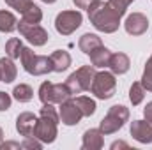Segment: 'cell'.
I'll return each instance as SVG.
<instances>
[{
	"instance_id": "cell-1",
	"label": "cell",
	"mask_w": 152,
	"mask_h": 150,
	"mask_svg": "<svg viewBox=\"0 0 152 150\" xmlns=\"http://www.w3.org/2000/svg\"><path fill=\"white\" fill-rule=\"evenodd\" d=\"M87 12H88L90 23H92L99 32L113 34V32L118 30V27H120V18H122V16L115 11L108 2L96 0V2L88 7Z\"/></svg>"
},
{
	"instance_id": "cell-2",
	"label": "cell",
	"mask_w": 152,
	"mask_h": 150,
	"mask_svg": "<svg viewBox=\"0 0 152 150\" xmlns=\"http://www.w3.org/2000/svg\"><path fill=\"white\" fill-rule=\"evenodd\" d=\"M20 60H21V66L23 69L32 76H42L51 73V60L50 57L46 55H36L30 48L23 46L21 50V55H20Z\"/></svg>"
},
{
	"instance_id": "cell-3",
	"label": "cell",
	"mask_w": 152,
	"mask_h": 150,
	"mask_svg": "<svg viewBox=\"0 0 152 150\" xmlns=\"http://www.w3.org/2000/svg\"><path fill=\"white\" fill-rule=\"evenodd\" d=\"M71 90L67 88L66 83H51L44 81L39 87V99L42 104H62L64 101L71 99Z\"/></svg>"
},
{
	"instance_id": "cell-4",
	"label": "cell",
	"mask_w": 152,
	"mask_h": 150,
	"mask_svg": "<svg viewBox=\"0 0 152 150\" xmlns=\"http://www.w3.org/2000/svg\"><path fill=\"white\" fill-rule=\"evenodd\" d=\"M127 120H129V110L122 104H115L108 110L104 118L99 122V129L103 134H113L124 127V124Z\"/></svg>"
},
{
	"instance_id": "cell-5",
	"label": "cell",
	"mask_w": 152,
	"mask_h": 150,
	"mask_svg": "<svg viewBox=\"0 0 152 150\" xmlns=\"http://www.w3.org/2000/svg\"><path fill=\"white\" fill-rule=\"evenodd\" d=\"M94 74H96V67L94 66H81L73 74H69V78L66 79V85H67V88L71 90L73 95L87 92V90H90Z\"/></svg>"
},
{
	"instance_id": "cell-6",
	"label": "cell",
	"mask_w": 152,
	"mask_h": 150,
	"mask_svg": "<svg viewBox=\"0 0 152 150\" xmlns=\"http://www.w3.org/2000/svg\"><path fill=\"white\" fill-rule=\"evenodd\" d=\"M115 90H117V79H115L113 73H108V71H101V73H96L94 79H92V85H90V92L97 97V99H110L115 95Z\"/></svg>"
},
{
	"instance_id": "cell-7",
	"label": "cell",
	"mask_w": 152,
	"mask_h": 150,
	"mask_svg": "<svg viewBox=\"0 0 152 150\" xmlns=\"http://www.w3.org/2000/svg\"><path fill=\"white\" fill-rule=\"evenodd\" d=\"M83 16L80 11H62L55 18V28L62 36H71L81 27Z\"/></svg>"
},
{
	"instance_id": "cell-8",
	"label": "cell",
	"mask_w": 152,
	"mask_h": 150,
	"mask_svg": "<svg viewBox=\"0 0 152 150\" xmlns=\"http://www.w3.org/2000/svg\"><path fill=\"white\" fill-rule=\"evenodd\" d=\"M18 32L34 46H44L50 39L48 32L39 23H27L23 20H20V23H18Z\"/></svg>"
},
{
	"instance_id": "cell-9",
	"label": "cell",
	"mask_w": 152,
	"mask_h": 150,
	"mask_svg": "<svg viewBox=\"0 0 152 150\" xmlns=\"http://www.w3.org/2000/svg\"><path fill=\"white\" fill-rule=\"evenodd\" d=\"M58 122L48 118V117H41L39 115L37 124H36V131H34V136L41 140L42 143H53L57 140V134H58V129H57Z\"/></svg>"
},
{
	"instance_id": "cell-10",
	"label": "cell",
	"mask_w": 152,
	"mask_h": 150,
	"mask_svg": "<svg viewBox=\"0 0 152 150\" xmlns=\"http://www.w3.org/2000/svg\"><path fill=\"white\" fill-rule=\"evenodd\" d=\"M58 115H60V122L64 125H76L83 118V113L80 111V108L76 106V103L73 99H67L60 104Z\"/></svg>"
},
{
	"instance_id": "cell-11",
	"label": "cell",
	"mask_w": 152,
	"mask_h": 150,
	"mask_svg": "<svg viewBox=\"0 0 152 150\" xmlns=\"http://www.w3.org/2000/svg\"><path fill=\"white\" fill-rule=\"evenodd\" d=\"M124 28H126V32H127L129 36H142V34H145L147 28H149V20H147V16L142 14V12H133V14H129V16L126 18Z\"/></svg>"
},
{
	"instance_id": "cell-12",
	"label": "cell",
	"mask_w": 152,
	"mask_h": 150,
	"mask_svg": "<svg viewBox=\"0 0 152 150\" xmlns=\"http://www.w3.org/2000/svg\"><path fill=\"white\" fill-rule=\"evenodd\" d=\"M131 136L140 143H152V122L147 120H133L131 122Z\"/></svg>"
},
{
	"instance_id": "cell-13",
	"label": "cell",
	"mask_w": 152,
	"mask_h": 150,
	"mask_svg": "<svg viewBox=\"0 0 152 150\" xmlns=\"http://www.w3.org/2000/svg\"><path fill=\"white\" fill-rule=\"evenodd\" d=\"M36 124H37V117H36L34 113L23 111V113H20L18 118H16V131H18L23 138L34 136Z\"/></svg>"
},
{
	"instance_id": "cell-14",
	"label": "cell",
	"mask_w": 152,
	"mask_h": 150,
	"mask_svg": "<svg viewBox=\"0 0 152 150\" xmlns=\"http://www.w3.org/2000/svg\"><path fill=\"white\" fill-rule=\"evenodd\" d=\"M103 133L101 129H87L83 133V140H81V149L83 150H101L104 145L103 140Z\"/></svg>"
},
{
	"instance_id": "cell-15",
	"label": "cell",
	"mask_w": 152,
	"mask_h": 150,
	"mask_svg": "<svg viewBox=\"0 0 152 150\" xmlns=\"http://www.w3.org/2000/svg\"><path fill=\"white\" fill-rule=\"evenodd\" d=\"M50 60H51V69L53 73H64L66 69H69L71 66V55L66 51V50H57L50 55Z\"/></svg>"
},
{
	"instance_id": "cell-16",
	"label": "cell",
	"mask_w": 152,
	"mask_h": 150,
	"mask_svg": "<svg viewBox=\"0 0 152 150\" xmlns=\"http://www.w3.org/2000/svg\"><path fill=\"white\" fill-rule=\"evenodd\" d=\"M129 66H131V62H129V57L126 53H120V51L118 53H112L108 67H110V71L113 74H126L129 71Z\"/></svg>"
},
{
	"instance_id": "cell-17",
	"label": "cell",
	"mask_w": 152,
	"mask_h": 150,
	"mask_svg": "<svg viewBox=\"0 0 152 150\" xmlns=\"http://www.w3.org/2000/svg\"><path fill=\"white\" fill-rule=\"evenodd\" d=\"M18 76V69L14 66V60L11 57L0 58V81L4 83H12Z\"/></svg>"
},
{
	"instance_id": "cell-18",
	"label": "cell",
	"mask_w": 152,
	"mask_h": 150,
	"mask_svg": "<svg viewBox=\"0 0 152 150\" xmlns=\"http://www.w3.org/2000/svg\"><path fill=\"white\" fill-rule=\"evenodd\" d=\"M88 57H90V64H92L94 67H108L112 51H110L106 46H99V48H96L94 51H90Z\"/></svg>"
},
{
	"instance_id": "cell-19",
	"label": "cell",
	"mask_w": 152,
	"mask_h": 150,
	"mask_svg": "<svg viewBox=\"0 0 152 150\" xmlns=\"http://www.w3.org/2000/svg\"><path fill=\"white\" fill-rule=\"evenodd\" d=\"M99 46H103V41L99 36H96V34H83L80 41H78V48L85 53V55H88L90 51H94L96 48H99Z\"/></svg>"
},
{
	"instance_id": "cell-20",
	"label": "cell",
	"mask_w": 152,
	"mask_h": 150,
	"mask_svg": "<svg viewBox=\"0 0 152 150\" xmlns=\"http://www.w3.org/2000/svg\"><path fill=\"white\" fill-rule=\"evenodd\" d=\"M18 30V20L11 11H0V32L11 34Z\"/></svg>"
},
{
	"instance_id": "cell-21",
	"label": "cell",
	"mask_w": 152,
	"mask_h": 150,
	"mask_svg": "<svg viewBox=\"0 0 152 150\" xmlns=\"http://www.w3.org/2000/svg\"><path fill=\"white\" fill-rule=\"evenodd\" d=\"M76 103V106L80 108V111L83 113V117H90V115H94L96 113V101L94 99H90V97H87V95H78L73 99Z\"/></svg>"
},
{
	"instance_id": "cell-22",
	"label": "cell",
	"mask_w": 152,
	"mask_h": 150,
	"mask_svg": "<svg viewBox=\"0 0 152 150\" xmlns=\"http://www.w3.org/2000/svg\"><path fill=\"white\" fill-rule=\"evenodd\" d=\"M12 97H14L18 103H28V101H32V97H34V90H32L30 85H27V83H20V85L14 87V90H12Z\"/></svg>"
},
{
	"instance_id": "cell-23",
	"label": "cell",
	"mask_w": 152,
	"mask_h": 150,
	"mask_svg": "<svg viewBox=\"0 0 152 150\" xmlns=\"http://www.w3.org/2000/svg\"><path fill=\"white\" fill-rule=\"evenodd\" d=\"M145 92H147V90L143 88L142 81H134V83L131 85V88H129V101H131V104H133V106L142 104L143 99H145Z\"/></svg>"
},
{
	"instance_id": "cell-24",
	"label": "cell",
	"mask_w": 152,
	"mask_h": 150,
	"mask_svg": "<svg viewBox=\"0 0 152 150\" xmlns=\"http://www.w3.org/2000/svg\"><path fill=\"white\" fill-rule=\"evenodd\" d=\"M21 50H23V42H21L18 37H11L7 42H5V55H7V57H11L12 60L20 58Z\"/></svg>"
},
{
	"instance_id": "cell-25",
	"label": "cell",
	"mask_w": 152,
	"mask_h": 150,
	"mask_svg": "<svg viewBox=\"0 0 152 150\" xmlns=\"http://www.w3.org/2000/svg\"><path fill=\"white\" fill-rule=\"evenodd\" d=\"M21 20L27 21V23H41V20H42V11H41V7L36 5V4H32L28 9H25V11L21 12Z\"/></svg>"
},
{
	"instance_id": "cell-26",
	"label": "cell",
	"mask_w": 152,
	"mask_h": 150,
	"mask_svg": "<svg viewBox=\"0 0 152 150\" xmlns=\"http://www.w3.org/2000/svg\"><path fill=\"white\" fill-rule=\"evenodd\" d=\"M142 85L147 92H152V55L151 58L147 60L145 64V69H143V76H142Z\"/></svg>"
},
{
	"instance_id": "cell-27",
	"label": "cell",
	"mask_w": 152,
	"mask_h": 150,
	"mask_svg": "<svg viewBox=\"0 0 152 150\" xmlns=\"http://www.w3.org/2000/svg\"><path fill=\"white\" fill-rule=\"evenodd\" d=\"M134 0H108V4L113 7L115 11L120 14V16H124L126 14V11H127V7L133 4Z\"/></svg>"
},
{
	"instance_id": "cell-28",
	"label": "cell",
	"mask_w": 152,
	"mask_h": 150,
	"mask_svg": "<svg viewBox=\"0 0 152 150\" xmlns=\"http://www.w3.org/2000/svg\"><path fill=\"white\" fill-rule=\"evenodd\" d=\"M5 4L9 5V7H12V9H16L20 14L25 11V9H28L34 2L32 0H5Z\"/></svg>"
},
{
	"instance_id": "cell-29",
	"label": "cell",
	"mask_w": 152,
	"mask_h": 150,
	"mask_svg": "<svg viewBox=\"0 0 152 150\" xmlns=\"http://www.w3.org/2000/svg\"><path fill=\"white\" fill-rule=\"evenodd\" d=\"M21 149H28V150H41L42 149V141L37 140L36 136H28L21 141Z\"/></svg>"
},
{
	"instance_id": "cell-30",
	"label": "cell",
	"mask_w": 152,
	"mask_h": 150,
	"mask_svg": "<svg viewBox=\"0 0 152 150\" xmlns=\"http://www.w3.org/2000/svg\"><path fill=\"white\" fill-rule=\"evenodd\" d=\"M11 103H12L11 95L7 92H0V111H7L11 108Z\"/></svg>"
},
{
	"instance_id": "cell-31",
	"label": "cell",
	"mask_w": 152,
	"mask_h": 150,
	"mask_svg": "<svg viewBox=\"0 0 152 150\" xmlns=\"http://www.w3.org/2000/svg\"><path fill=\"white\" fill-rule=\"evenodd\" d=\"M96 0H73V4H75L78 9H85V11H88V7L94 4Z\"/></svg>"
},
{
	"instance_id": "cell-32",
	"label": "cell",
	"mask_w": 152,
	"mask_h": 150,
	"mask_svg": "<svg viewBox=\"0 0 152 150\" xmlns=\"http://www.w3.org/2000/svg\"><path fill=\"white\" fill-rule=\"evenodd\" d=\"M143 117H145L147 122H152V101L147 103V106L143 108Z\"/></svg>"
},
{
	"instance_id": "cell-33",
	"label": "cell",
	"mask_w": 152,
	"mask_h": 150,
	"mask_svg": "<svg viewBox=\"0 0 152 150\" xmlns=\"http://www.w3.org/2000/svg\"><path fill=\"white\" fill-rule=\"evenodd\" d=\"M0 149H21V143H16V141H9V143H2Z\"/></svg>"
},
{
	"instance_id": "cell-34",
	"label": "cell",
	"mask_w": 152,
	"mask_h": 150,
	"mask_svg": "<svg viewBox=\"0 0 152 150\" xmlns=\"http://www.w3.org/2000/svg\"><path fill=\"white\" fill-rule=\"evenodd\" d=\"M118 147H127V143H124V141H115V143H112V149H118Z\"/></svg>"
},
{
	"instance_id": "cell-35",
	"label": "cell",
	"mask_w": 152,
	"mask_h": 150,
	"mask_svg": "<svg viewBox=\"0 0 152 150\" xmlns=\"http://www.w3.org/2000/svg\"><path fill=\"white\" fill-rule=\"evenodd\" d=\"M4 143V131H2V127H0V145Z\"/></svg>"
},
{
	"instance_id": "cell-36",
	"label": "cell",
	"mask_w": 152,
	"mask_h": 150,
	"mask_svg": "<svg viewBox=\"0 0 152 150\" xmlns=\"http://www.w3.org/2000/svg\"><path fill=\"white\" fill-rule=\"evenodd\" d=\"M44 4H53V2H57V0H42Z\"/></svg>"
}]
</instances>
